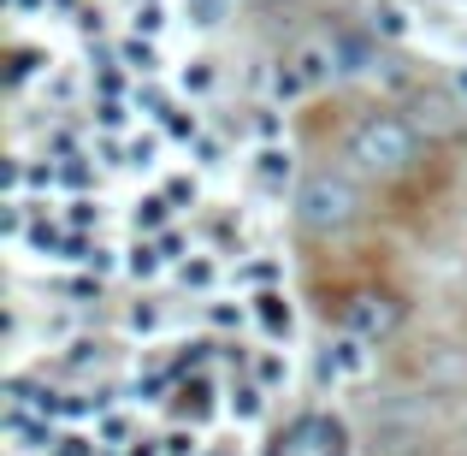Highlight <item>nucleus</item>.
Wrapping results in <instances>:
<instances>
[{
	"label": "nucleus",
	"mask_w": 467,
	"mask_h": 456,
	"mask_svg": "<svg viewBox=\"0 0 467 456\" xmlns=\"http://www.w3.org/2000/svg\"><path fill=\"white\" fill-rule=\"evenodd\" d=\"M296 219L314 238H337V231H349L361 219V190L343 172H308L296 190Z\"/></svg>",
	"instance_id": "1"
},
{
	"label": "nucleus",
	"mask_w": 467,
	"mask_h": 456,
	"mask_svg": "<svg viewBox=\"0 0 467 456\" xmlns=\"http://www.w3.org/2000/svg\"><path fill=\"white\" fill-rule=\"evenodd\" d=\"M349 160L361 172H379V178H397V172L414 166V131L402 125L397 113H373L355 125L349 137Z\"/></svg>",
	"instance_id": "2"
},
{
	"label": "nucleus",
	"mask_w": 467,
	"mask_h": 456,
	"mask_svg": "<svg viewBox=\"0 0 467 456\" xmlns=\"http://www.w3.org/2000/svg\"><path fill=\"white\" fill-rule=\"evenodd\" d=\"M331 71H337V54H331V42H308V48H296V54L278 66L273 95H278V101H302V95L326 90Z\"/></svg>",
	"instance_id": "3"
},
{
	"label": "nucleus",
	"mask_w": 467,
	"mask_h": 456,
	"mask_svg": "<svg viewBox=\"0 0 467 456\" xmlns=\"http://www.w3.org/2000/svg\"><path fill=\"white\" fill-rule=\"evenodd\" d=\"M343 332H355V338H367V344H379V338H390L397 332V302L390 297H355L349 308H343Z\"/></svg>",
	"instance_id": "4"
},
{
	"label": "nucleus",
	"mask_w": 467,
	"mask_h": 456,
	"mask_svg": "<svg viewBox=\"0 0 467 456\" xmlns=\"http://www.w3.org/2000/svg\"><path fill=\"white\" fill-rule=\"evenodd\" d=\"M319 374L326 379H355L367 374V338H355V332H343L337 344L326 350V362H319Z\"/></svg>",
	"instance_id": "5"
},
{
	"label": "nucleus",
	"mask_w": 467,
	"mask_h": 456,
	"mask_svg": "<svg viewBox=\"0 0 467 456\" xmlns=\"http://www.w3.org/2000/svg\"><path fill=\"white\" fill-rule=\"evenodd\" d=\"M331 54H337V71H349V78H361V71H367V48L349 42V36H337V42H331Z\"/></svg>",
	"instance_id": "6"
},
{
	"label": "nucleus",
	"mask_w": 467,
	"mask_h": 456,
	"mask_svg": "<svg viewBox=\"0 0 467 456\" xmlns=\"http://www.w3.org/2000/svg\"><path fill=\"white\" fill-rule=\"evenodd\" d=\"M373 30L379 36H409V12H402V6H379L373 12Z\"/></svg>",
	"instance_id": "7"
},
{
	"label": "nucleus",
	"mask_w": 467,
	"mask_h": 456,
	"mask_svg": "<svg viewBox=\"0 0 467 456\" xmlns=\"http://www.w3.org/2000/svg\"><path fill=\"white\" fill-rule=\"evenodd\" d=\"M278 172H290V154L266 149V154H261V178H266V184H278Z\"/></svg>",
	"instance_id": "8"
},
{
	"label": "nucleus",
	"mask_w": 467,
	"mask_h": 456,
	"mask_svg": "<svg viewBox=\"0 0 467 456\" xmlns=\"http://www.w3.org/2000/svg\"><path fill=\"white\" fill-rule=\"evenodd\" d=\"M261 314H266V326H273V332H290V308H278V297H266Z\"/></svg>",
	"instance_id": "9"
}]
</instances>
